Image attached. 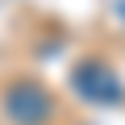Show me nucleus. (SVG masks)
I'll list each match as a JSON object with an SVG mask.
<instances>
[{
  "label": "nucleus",
  "mask_w": 125,
  "mask_h": 125,
  "mask_svg": "<svg viewBox=\"0 0 125 125\" xmlns=\"http://www.w3.org/2000/svg\"><path fill=\"white\" fill-rule=\"evenodd\" d=\"M0 113L9 125H50L54 121V96L38 83V79H9L0 92Z\"/></svg>",
  "instance_id": "1"
},
{
  "label": "nucleus",
  "mask_w": 125,
  "mask_h": 125,
  "mask_svg": "<svg viewBox=\"0 0 125 125\" xmlns=\"http://www.w3.org/2000/svg\"><path fill=\"white\" fill-rule=\"evenodd\" d=\"M71 88L88 104H121L125 100V83L104 58H79L71 67Z\"/></svg>",
  "instance_id": "2"
}]
</instances>
